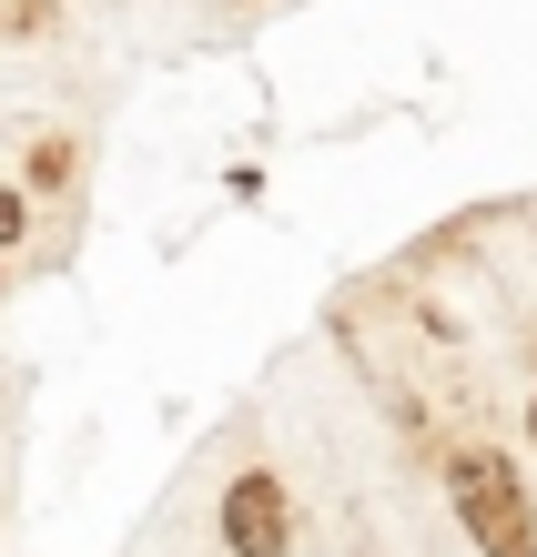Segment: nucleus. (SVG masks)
I'll list each match as a JSON object with an SVG mask.
<instances>
[{
    "label": "nucleus",
    "instance_id": "20e7f679",
    "mask_svg": "<svg viewBox=\"0 0 537 557\" xmlns=\"http://www.w3.org/2000/svg\"><path fill=\"white\" fill-rule=\"evenodd\" d=\"M527 436H537V406H527Z\"/></svg>",
    "mask_w": 537,
    "mask_h": 557
},
{
    "label": "nucleus",
    "instance_id": "f257e3e1",
    "mask_svg": "<svg viewBox=\"0 0 537 557\" xmlns=\"http://www.w3.org/2000/svg\"><path fill=\"white\" fill-rule=\"evenodd\" d=\"M447 497L466 517V537H477L487 557H537V507H527V486L508 456H487V446H466L456 467H447Z\"/></svg>",
    "mask_w": 537,
    "mask_h": 557
},
{
    "label": "nucleus",
    "instance_id": "f03ea898",
    "mask_svg": "<svg viewBox=\"0 0 537 557\" xmlns=\"http://www.w3.org/2000/svg\"><path fill=\"white\" fill-rule=\"evenodd\" d=\"M223 547L233 557H284L294 547V507H284V486L264 476V467H244L223 486Z\"/></svg>",
    "mask_w": 537,
    "mask_h": 557
},
{
    "label": "nucleus",
    "instance_id": "7ed1b4c3",
    "mask_svg": "<svg viewBox=\"0 0 537 557\" xmlns=\"http://www.w3.org/2000/svg\"><path fill=\"white\" fill-rule=\"evenodd\" d=\"M0 244H21V193L0 183Z\"/></svg>",
    "mask_w": 537,
    "mask_h": 557
}]
</instances>
